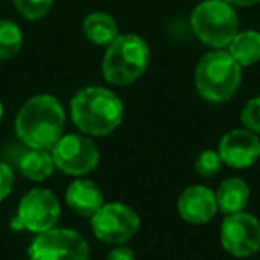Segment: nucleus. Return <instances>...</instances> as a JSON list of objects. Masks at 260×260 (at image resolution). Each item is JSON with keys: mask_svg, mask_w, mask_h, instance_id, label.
Returning <instances> with one entry per match:
<instances>
[{"mask_svg": "<svg viewBox=\"0 0 260 260\" xmlns=\"http://www.w3.org/2000/svg\"><path fill=\"white\" fill-rule=\"evenodd\" d=\"M73 125L86 136L104 138L112 134L123 121L125 107L114 91L102 86H87L70 102Z\"/></svg>", "mask_w": 260, "mask_h": 260, "instance_id": "2", "label": "nucleus"}, {"mask_svg": "<svg viewBox=\"0 0 260 260\" xmlns=\"http://www.w3.org/2000/svg\"><path fill=\"white\" fill-rule=\"evenodd\" d=\"M23 34L11 20H0V61H9L22 50Z\"/></svg>", "mask_w": 260, "mask_h": 260, "instance_id": "18", "label": "nucleus"}, {"mask_svg": "<svg viewBox=\"0 0 260 260\" xmlns=\"http://www.w3.org/2000/svg\"><path fill=\"white\" fill-rule=\"evenodd\" d=\"M221 166H223V160L219 157V152H216V150H203L194 162L196 173L203 178L216 177L221 171Z\"/></svg>", "mask_w": 260, "mask_h": 260, "instance_id": "20", "label": "nucleus"}, {"mask_svg": "<svg viewBox=\"0 0 260 260\" xmlns=\"http://www.w3.org/2000/svg\"><path fill=\"white\" fill-rule=\"evenodd\" d=\"M66 205L82 217H93L104 205V192L89 178H75L66 189Z\"/></svg>", "mask_w": 260, "mask_h": 260, "instance_id": "13", "label": "nucleus"}, {"mask_svg": "<svg viewBox=\"0 0 260 260\" xmlns=\"http://www.w3.org/2000/svg\"><path fill=\"white\" fill-rule=\"evenodd\" d=\"M61 217V203L57 196L48 189H30L22 200H20L18 212H16L13 226L25 228L34 234H41L57 224Z\"/></svg>", "mask_w": 260, "mask_h": 260, "instance_id": "9", "label": "nucleus"}, {"mask_svg": "<svg viewBox=\"0 0 260 260\" xmlns=\"http://www.w3.org/2000/svg\"><path fill=\"white\" fill-rule=\"evenodd\" d=\"M191 27L207 47L224 48L239 32V18L234 6L224 0H205L192 11Z\"/></svg>", "mask_w": 260, "mask_h": 260, "instance_id": "5", "label": "nucleus"}, {"mask_svg": "<svg viewBox=\"0 0 260 260\" xmlns=\"http://www.w3.org/2000/svg\"><path fill=\"white\" fill-rule=\"evenodd\" d=\"M148 64V43L136 34H119L105 50L102 72L107 82L114 86H130L145 75Z\"/></svg>", "mask_w": 260, "mask_h": 260, "instance_id": "4", "label": "nucleus"}, {"mask_svg": "<svg viewBox=\"0 0 260 260\" xmlns=\"http://www.w3.org/2000/svg\"><path fill=\"white\" fill-rule=\"evenodd\" d=\"M84 36L98 47H109L119 36V29L116 20L107 13H91L84 18L82 23Z\"/></svg>", "mask_w": 260, "mask_h": 260, "instance_id": "16", "label": "nucleus"}, {"mask_svg": "<svg viewBox=\"0 0 260 260\" xmlns=\"http://www.w3.org/2000/svg\"><path fill=\"white\" fill-rule=\"evenodd\" d=\"M54 157L55 170L70 177L89 175L100 160L96 145L84 134H66L50 150Z\"/></svg>", "mask_w": 260, "mask_h": 260, "instance_id": "8", "label": "nucleus"}, {"mask_svg": "<svg viewBox=\"0 0 260 260\" xmlns=\"http://www.w3.org/2000/svg\"><path fill=\"white\" fill-rule=\"evenodd\" d=\"M141 219L132 207L121 202L104 203L91 217V230L105 244H126L139 232Z\"/></svg>", "mask_w": 260, "mask_h": 260, "instance_id": "7", "label": "nucleus"}, {"mask_svg": "<svg viewBox=\"0 0 260 260\" xmlns=\"http://www.w3.org/2000/svg\"><path fill=\"white\" fill-rule=\"evenodd\" d=\"M230 6H237V8H249V6L258 4L260 0H224Z\"/></svg>", "mask_w": 260, "mask_h": 260, "instance_id": "24", "label": "nucleus"}, {"mask_svg": "<svg viewBox=\"0 0 260 260\" xmlns=\"http://www.w3.org/2000/svg\"><path fill=\"white\" fill-rule=\"evenodd\" d=\"M230 55L241 66H251L260 61V32L242 30L234 36L228 45Z\"/></svg>", "mask_w": 260, "mask_h": 260, "instance_id": "17", "label": "nucleus"}, {"mask_svg": "<svg viewBox=\"0 0 260 260\" xmlns=\"http://www.w3.org/2000/svg\"><path fill=\"white\" fill-rule=\"evenodd\" d=\"M30 260H89L86 237L70 228H50L36 234L29 246Z\"/></svg>", "mask_w": 260, "mask_h": 260, "instance_id": "6", "label": "nucleus"}, {"mask_svg": "<svg viewBox=\"0 0 260 260\" xmlns=\"http://www.w3.org/2000/svg\"><path fill=\"white\" fill-rule=\"evenodd\" d=\"M16 11L27 20H40L48 15L54 0H13Z\"/></svg>", "mask_w": 260, "mask_h": 260, "instance_id": "19", "label": "nucleus"}, {"mask_svg": "<svg viewBox=\"0 0 260 260\" xmlns=\"http://www.w3.org/2000/svg\"><path fill=\"white\" fill-rule=\"evenodd\" d=\"M241 121L244 128L255 132L256 136L260 134V96H255L244 105L241 112Z\"/></svg>", "mask_w": 260, "mask_h": 260, "instance_id": "21", "label": "nucleus"}, {"mask_svg": "<svg viewBox=\"0 0 260 260\" xmlns=\"http://www.w3.org/2000/svg\"><path fill=\"white\" fill-rule=\"evenodd\" d=\"M217 152L223 164L244 170L260 159V138L248 128H234L221 138Z\"/></svg>", "mask_w": 260, "mask_h": 260, "instance_id": "11", "label": "nucleus"}, {"mask_svg": "<svg viewBox=\"0 0 260 260\" xmlns=\"http://www.w3.org/2000/svg\"><path fill=\"white\" fill-rule=\"evenodd\" d=\"M221 246L237 258H248L260 249V219L249 212L228 214L221 223Z\"/></svg>", "mask_w": 260, "mask_h": 260, "instance_id": "10", "label": "nucleus"}, {"mask_svg": "<svg viewBox=\"0 0 260 260\" xmlns=\"http://www.w3.org/2000/svg\"><path fill=\"white\" fill-rule=\"evenodd\" d=\"M2 119H4V104L0 100V123H2Z\"/></svg>", "mask_w": 260, "mask_h": 260, "instance_id": "25", "label": "nucleus"}, {"mask_svg": "<svg viewBox=\"0 0 260 260\" xmlns=\"http://www.w3.org/2000/svg\"><path fill=\"white\" fill-rule=\"evenodd\" d=\"M18 170L27 180L43 182L55 171V162L50 150L29 148L18 160Z\"/></svg>", "mask_w": 260, "mask_h": 260, "instance_id": "15", "label": "nucleus"}, {"mask_svg": "<svg viewBox=\"0 0 260 260\" xmlns=\"http://www.w3.org/2000/svg\"><path fill=\"white\" fill-rule=\"evenodd\" d=\"M66 114L59 98L36 94L20 107L15 119L18 139L27 148L52 150L62 138Z\"/></svg>", "mask_w": 260, "mask_h": 260, "instance_id": "1", "label": "nucleus"}, {"mask_svg": "<svg viewBox=\"0 0 260 260\" xmlns=\"http://www.w3.org/2000/svg\"><path fill=\"white\" fill-rule=\"evenodd\" d=\"M107 260H136V255L128 246L118 244L107 253Z\"/></svg>", "mask_w": 260, "mask_h": 260, "instance_id": "23", "label": "nucleus"}, {"mask_svg": "<svg viewBox=\"0 0 260 260\" xmlns=\"http://www.w3.org/2000/svg\"><path fill=\"white\" fill-rule=\"evenodd\" d=\"M15 187V171L9 164L0 162V202H4Z\"/></svg>", "mask_w": 260, "mask_h": 260, "instance_id": "22", "label": "nucleus"}, {"mask_svg": "<svg viewBox=\"0 0 260 260\" xmlns=\"http://www.w3.org/2000/svg\"><path fill=\"white\" fill-rule=\"evenodd\" d=\"M242 82V66L228 50H214L200 59L194 72V86L202 98L223 104L235 96Z\"/></svg>", "mask_w": 260, "mask_h": 260, "instance_id": "3", "label": "nucleus"}, {"mask_svg": "<svg viewBox=\"0 0 260 260\" xmlns=\"http://www.w3.org/2000/svg\"><path fill=\"white\" fill-rule=\"evenodd\" d=\"M249 185L244 178L230 177L224 178L216 191L217 209L228 216V214L242 212L249 202Z\"/></svg>", "mask_w": 260, "mask_h": 260, "instance_id": "14", "label": "nucleus"}, {"mask_svg": "<svg viewBox=\"0 0 260 260\" xmlns=\"http://www.w3.org/2000/svg\"><path fill=\"white\" fill-rule=\"evenodd\" d=\"M177 209L189 224H207L214 219L217 209L216 192L207 185H191L178 196Z\"/></svg>", "mask_w": 260, "mask_h": 260, "instance_id": "12", "label": "nucleus"}]
</instances>
